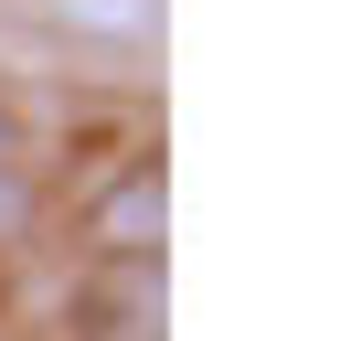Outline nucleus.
Listing matches in <instances>:
<instances>
[{"instance_id":"1","label":"nucleus","mask_w":362,"mask_h":341,"mask_svg":"<svg viewBox=\"0 0 362 341\" xmlns=\"http://www.w3.org/2000/svg\"><path fill=\"white\" fill-rule=\"evenodd\" d=\"M75 245H86V267H160V245H170V160L160 149H128L75 203Z\"/></svg>"},{"instance_id":"2","label":"nucleus","mask_w":362,"mask_h":341,"mask_svg":"<svg viewBox=\"0 0 362 341\" xmlns=\"http://www.w3.org/2000/svg\"><path fill=\"white\" fill-rule=\"evenodd\" d=\"M64 341H170V277L160 267H75Z\"/></svg>"},{"instance_id":"3","label":"nucleus","mask_w":362,"mask_h":341,"mask_svg":"<svg viewBox=\"0 0 362 341\" xmlns=\"http://www.w3.org/2000/svg\"><path fill=\"white\" fill-rule=\"evenodd\" d=\"M33 11L75 43H107V54H149L160 22H170V0H33Z\"/></svg>"},{"instance_id":"4","label":"nucleus","mask_w":362,"mask_h":341,"mask_svg":"<svg viewBox=\"0 0 362 341\" xmlns=\"http://www.w3.org/2000/svg\"><path fill=\"white\" fill-rule=\"evenodd\" d=\"M33 235H43V182H33V160H0V256Z\"/></svg>"},{"instance_id":"5","label":"nucleus","mask_w":362,"mask_h":341,"mask_svg":"<svg viewBox=\"0 0 362 341\" xmlns=\"http://www.w3.org/2000/svg\"><path fill=\"white\" fill-rule=\"evenodd\" d=\"M33 139H22V117H11V96H0V160H22Z\"/></svg>"}]
</instances>
